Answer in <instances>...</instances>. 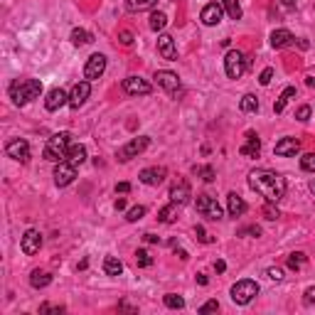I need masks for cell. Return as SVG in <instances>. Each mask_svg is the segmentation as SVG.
Instances as JSON below:
<instances>
[{
    "instance_id": "1",
    "label": "cell",
    "mask_w": 315,
    "mask_h": 315,
    "mask_svg": "<svg viewBox=\"0 0 315 315\" xmlns=\"http://www.w3.org/2000/svg\"><path fill=\"white\" fill-rule=\"evenodd\" d=\"M249 187L261 197H266V202H278L286 195V180L273 170H251Z\"/></svg>"
},
{
    "instance_id": "2",
    "label": "cell",
    "mask_w": 315,
    "mask_h": 315,
    "mask_svg": "<svg viewBox=\"0 0 315 315\" xmlns=\"http://www.w3.org/2000/svg\"><path fill=\"white\" fill-rule=\"evenodd\" d=\"M42 94V84L40 79H23V82H13L10 84V96L18 106H25L32 99H40Z\"/></svg>"
},
{
    "instance_id": "3",
    "label": "cell",
    "mask_w": 315,
    "mask_h": 315,
    "mask_svg": "<svg viewBox=\"0 0 315 315\" xmlns=\"http://www.w3.org/2000/svg\"><path fill=\"white\" fill-rule=\"evenodd\" d=\"M69 141H72V136L67 133V131H62V133H55L47 145H45V153H42V158L45 160H50V163H62V160H67V150H69Z\"/></svg>"
},
{
    "instance_id": "4",
    "label": "cell",
    "mask_w": 315,
    "mask_h": 315,
    "mask_svg": "<svg viewBox=\"0 0 315 315\" xmlns=\"http://www.w3.org/2000/svg\"><path fill=\"white\" fill-rule=\"evenodd\" d=\"M254 295H258V283L256 281H251V278H244V281H239V283L231 286V300H234L236 305H246V303H251Z\"/></svg>"
},
{
    "instance_id": "5",
    "label": "cell",
    "mask_w": 315,
    "mask_h": 315,
    "mask_svg": "<svg viewBox=\"0 0 315 315\" xmlns=\"http://www.w3.org/2000/svg\"><path fill=\"white\" fill-rule=\"evenodd\" d=\"M246 67H249V59L244 57L239 50L227 52V57H224V69H227V77H229V79H239V77L246 72Z\"/></svg>"
},
{
    "instance_id": "6",
    "label": "cell",
    "mask_w": 315,
    "mask_h": 315,
    "mask_svg": "<svg viewBox=\"0 0 315 315\" xmlns=\"http://www.w3.org/2000/svg\"><path fill=\"white\" fill-rule=\"evenodd\" d=\"M148 145H150V138H148V136H138V138H133L131 143H126L121 150H118V160H121V163H128L131 158L141 155Z\"/></svg>"
},
{
    "instance_id": "7",
    "label": "cell",
    "mask_w": 315,
    "mask_h": 315,
    "mask_svg": "<svg viewBox=\"0 0 315 315\" xmlns=\"http://www.w3.org/2000/svg\"><path fill=\"white\" fill-rule=\"evenodd\" d=\"M195 207H197V212H200L202 217H207V219H222V207L217 204L214 197H209V195H197V202H195Z\"/></svg>"
},
{
    "instance_id": "8",
    "label": "cell",
    "mask_w": 315,
    "mask_h": 315,
    "mask_svg": "<svg viewBox=\"0 0 315 315\" xmlns=\"http://www.w3.org/2000/svg\"><path fill=\"white\" fill-rule=\"evenodd\" d=\"M155 79H158V84L163 86L172 99H177V94H180V79H177V74H175V72L160 69V72H155Z\"/></svg>"
},
{
    "instance_id": "9",
    "label": "cell",
    "mask_w": 315,
    "mask_h": 315,
    "mask_svg": "<svg viewBox=\"0 0 315 315\" xmlns=\"http://www.w3.org/2000/svg\"><path fill=\"white\" fill-rule=\"evenodd\" d=\"M5 153H8V158L20 160V163H28L30 160V145L23 138H13L10 143L5 145Z\"/></svg>"
},
{
    "instance_id": "10",
    "label": "cell",
    "mask_w": 315,
    "mask_h": 315,
    "mask_svg": "<svg viewBox=\"0 0 315 315\" xmlns=\"http://www.w3.org/2000/svg\"><path fill=\"white\" fill-rule=\"evenodd\" d=\"M222 15H224V5H222V3H209V5L202 8L200 20L207 28H212V25H219V23H222Z\"/></svg>"
},
{
    "instance_id": "11",
    "label": "cell",
    "mask_w": 315,
    "mask_h": 315,
    "mask_svg": "<svg viewBox=\"0 0 315 315\" xmlns=\"http://www.w3.org/2000/svg\"><path fill=\"white\" fill-rule=\"evenodd\" d=\"M74 177H77V168H74L72 163H67V160L57 163V168H55V185H57V187L72 185Z\"/></svg>"
},
{
    "instance_id": "12",
    "label": "cell",
    "mask_w": 315,
    "mask_h": 315,
    "mask_svg": "<svg viewBox=\"0 0 315 315\" xmlns=\"http://www.w3.org/2000/svg\"><path fill=\"white\" fill-rule=\"evenodd\" d=\"M104 72H106V57L104 55H91L86 59V67H84L86 79H99Z\"/></svg>"
},
{
    "instance_id": "13",
    "label": "cell",
    "mask_w": 315,
    "mask_h": 315,
    "mask_svg": "<svg viewBox=\"0 0 315 315\" xmlns=\"http://www.w3.org/2000/svg\"><path fill=\"white\" fill-rule=\"evenodd\" d=\"M123 89H126V94H131V96H148V94L153 91V86L148 84L145 79H141V77H128V79H123Z\"/></svg>"
},
{
    "instance_id": "14",
    "label": "cell",
    "mask_w": 315,
    "mask_h": 315,
    "mask_svg": "<svg viewBox=\"0 0 315 315\" xmlns=\"http://www.w3.org/2000/svg\"><path fill=\"white\" fill-rule=\"evenodd\" d=\"M89 94H91V84H89V82L74 84L72 94H69V106H72V109H82L86 104V99H89Z\"/></svg>"
},
{
    "instance_id": "15",
    "label": "cell",
    "mask_w": 315,
    "mask_h": 315,
    "mask_svg": "<svg viewBox=\"0 0 315 315\" xmlns=\"http://www.w3.org/2000/svg\"><path fill=\"white\" fill-rule=\"evenodd\" d=\"M138 177H141V182H143V185L155 187V185H163V182H165L168 170H165V168H145V170H141Z\"/></svg>"
},
{
    "instance_id": "16",
    "label": "cell",
    "mask_w": 315,
    "mask_h": 315,
    "mask_svg": "<svg viewBox=\"0 0 315 315\" xmlns=\"http://www.w3.org/2000/svg\"><path fill=\"white\" fill-rule=\"evenodd\" d=\"M23 251L28 254V256H32V254H37L40 251V246H42V234L37 229H28L25 231V236H23Z\"/></svg>"
},
{
    "instance_id": "17",
    "label": "cell",
    "mask_w": 315,
    "mask_h": 315,
    "mask_svg": "<svg viewBox=\"0 0 315 315\" xmlns=\"http://www.w3.org/2000/svg\"><path fill=\"white\" fill-rule=\"evenodd\" d=\"M298 150H300V141L298 138H281L276 143V148H273V153L281 155V158H293Z\"/></svg>"
},
{
    "instance_id": "18",
    "label": "cell",
    "mask_w": 315,
    "mask_h": 315,
    "mask_svg": "<svg viewBox=\"0 0 315 315\" xmlns=\"http://www.w3.org/2000/svg\"><path fill=\"white\" fill-rule=\"evenodd\" d=\"M239 153H241L244 158H258V153H261V141H258V136L254 131L246 133V143L239 148Z\"/></svg>"
},
{
    "instance_id": "19",
    "label": "cell",
    "mask_w": 315,
    "mask_h": 315,
    "mask_svg": "<svg viewBox=\"0 0 315 315\" xmlns=\"http://www.w3.org/2000/svg\"><path fill=\"white\" fill-rule=\"evenodd\" d=\"M190 197H192V190H190V185H187L185 180L170 187V200L172 202H177V204H187Z\"/></svg>"
},
{
    "instance_id": "20",
    "label": "cell",
    "mask_w": 315,
    "mask_h": 315,
    "mask_svg": "<svg viewBox=\"0 0 315 315\" xmlns=\"http://www.w3.org/2000/svg\"><path fill=\"white\" fill-rule=\"evenodd\" d=\"M158 52H160V57L163 59H170V62L177 57L175 40H172L170 35H160V37H158Z\"/></svg>"
},
{
    "instance_id": "21",
    "label": "cell",
    "mask_w": 315,
    "mask_h": 315,
    "mask_svg": "<svg viewBox=\"0 0 315 315\" xmlns=\"http://www.w3.org/2000/svg\"><path fill=\"white\" fill-rule=\"evenodd\" d=\"M64 104H69V96H67L62 89H52V91L47 94V101H45L47 111H57V109H62Z\"/></svg>"
},
{
    "instance_id": "22",
    "label": "cell",
    "mask_w": 315,
    "mask_h": 315,
    "mask_svg": "<svg viewBox=\"0 0 315 315\" xmlns=\"http://www.w3.org/2000/svg\"><path fill=\"white\" fill-rule=\"evenodd\" d=\"M293 35L288 32V30H273L271 32V47L273 50H283V47H288V45H293Z\"/></svg>"
},
{
    "instance_id": "23",
    "label": "cell",
    "mask_w": 315,
    "mask_h": 315,
    "mask_svg": "<svg viewBox=\"0 0 315 315\" xmlns=\"http://www.w3.org/2000/svg\"><path fill=\"white\" fill-rule=\"evenodd\" d=\"M227 209H229V217H241L246 212V202L241 200L236 192H229L227 195Z\"/></svg>"
},
{
    "instance_id": "24",
    "label": "cell",
    "mask_w": 315,
    "mask_h": 315,
    "mask_svg": "<svg viewBox=\"0 0 315 315\" xmlns=\"http://www.w3.org/2000/svg\"><path fill=\"white\" fill-rule=\"evenodd\" d=\"M86 160V148L82 143H74V145H69V150H67V163H72L74 168L77 165H82Z\"/></svg>"
},
{
    "instance_id": "25",
    "label": "cell",
    "mask_w": 315,
    "mask_h": 315,
    "mask_svg": "<svg viewBox=\"0 0 315 315\" xmlns=\"http://www.w3.org/2000/svg\"><path fill=\"white\" fill-rule=\"evenodd\" d=\"M52 283V273H47V271H42V268H35L32 273H30V286L32 288H45Z\"/></svg>"
},
{
    "instance_id": "26",
    "label": "cell",
    "mask_w": 315,
    "mask_h": 315,
    "mask_svg": "<svg viewBox=\"0 0 315 315\" xmlns=\"http://www.w3.org/2000/svg\"><path fill=\"white\" fill-rule=\"evenodd\" d=\"M177 202H170L168 207H163L160 209V214H158V219L163 222V224H172V222H177Z\"/></svg>"
},
{
    "instance_id": "27",
    "label": "cell",
    "mask_w": 315,
    "mask_h": 315,
    "mask_svg": "<svg viewBox=\"0 0 315 315\" xmlns=\"http://www.w3.org/2000/svg\"><path fill=\"white\" fill-rule=\"evenodd\" d=\"M158 5V0H126V8L131 13H143V10H153Z\"/></svg>"
},
{
    "instance_id": "28",
    "label": "cell",
    "mask_w": 315,
    "mask_h": 315,
    "mask_svg": "<svg viewBox=\"0 0 315 315\" xmlns=\"http://www.w3.org/2000/svg\"><path fill=\"white\" fill-rule=\"evenodd\" d=\"M239 109H241L244 114H254V111H258V99L254 94H244L241 101H239Z\"/></svg>"
},
{
    "instance_id": "29",
    "label": "cell",
    "mask_w": 315,
    "mask_h": 315,
    "mask_svg": "<svg viewBox=\"0 0 315 315\" xmlns=\"http://www.w3.org/2000/svg\"><path fill=\"white\" fill-rule=\"evenodd\" d=\"M104 271H106L109 276H121V273H123V263L116 256H106L104 258Z\"/></svg>"
},
{
    "instance_id": "30",
    "label": "cell",
    "mask_w": 315,
    "mask_h": 315,
    "mask_svg": "<svg viewBox=\"0 0 315 315\" xmlns=\"http://www.w3.org/2000/svg\"><path fill=\"white\" fill-rule=\"evenodd\" d=\"M89 42H94V37H91V32H86V30H72V45L74 47H82V45H89Z\"/></svg>"
},
{
    "instance_id": "31",
    "label": "cell",
    "mask_w": 315,
    "mask_h": 315,
    "mask_svg": "<svg viewBox=\"0 0 315 315\" xmlns=\"http://www.w3.org/2000/svg\"><path fill=\"white\" fill-rule=\"evenodd\" d=\"M293 96H295V86H286V89H283V94H281V99L273 104V111H276V114H281V111L286 109L288 99H293Z\"/></svg>"
},
{
    "instance_id": "32",
    "label": "cell",
    "mask_w": 315,
    "mask_h": 315,
    "mask_svg": "<svg viewBox=\"0 0 315 315\" xmlns=\"http://www.w3.org/2000/svg\"><path fill=\"white\" fill-rule=\"evenodd\" d=\"M305 261H308V258H305L303 251H293V254L288 256V268H290V271H300V268L305 266Z\"/></svg>"
},
{
    "instance_id": "33",
    "label": "cell",
    "mask_w": 315,
    "mask_h": 315,
    "mask_svg": "<svg viewBox=\"0 0 315 315\" xmlns=\"http://www.w3.org/2000/svg\"><path fill=\"white\" fill-rule=\"evenodd\" d=\"M222 5H224V13L229 15L231 20H239V18H241V5H239V0H222Z\"/></svg>"
},
{
    "instance_id": "34",
    "label": "cell",
    "mask_w": 315,
    "mask_h": 315,
    "mask_svg": "<svg viewBox=\"0 0 315 315\" xmlns=\"http://www.w3.org/2000/svg\"><path fill=\"white\" fill-rule=\"evenodd\" d=\"M261 214H263V219H268V222H276V219L281 217V212H278L276 202H266V204L261 207Z\"/></svg>"
},
{
    "instance_id": "35",
    "label": "cell",
    "mask_w": 315,
    "mask_h": 315,
    "mask_svg": "<svg viewBox=\"0 0 315 315\" xmlns=\"http://www.w3.org/2000/svg\"><path fill=\"white\" fill-rule=\"evenodd\" d=\"M165 25H168V18H165L163 13H153V15H150V30H153V32H160Z\"/></svg>"
},
{
    "instance_id": "36",
    "label": "cell",
    "mask_w": 315,
    "mask_h": 315,
    "mask_svg": "<svg viewBox=\"0 0 315 315\" xmlns=\"http://www.w3.org/2000/svg\"><path fill=\"white\" fill-rule=\"evenodd\" d=\"M136 263H138L141 268H150V266H153V256H150L145 249H138V251H136Z\"/></svg>"
},
{
    "instance_id": "37",
    "label": "cell",
    "mask_w": 315,
    "mask_h": 315,
    "mask_svg": "<svg viewBox=\"0 0 315 315\" xmlns=\"http://www.w3.org/2000/svg\"><path fill=\"white\" fill-rule=\"evenodd\" d=\"M163 300H165V305H168V308H172V310H180V308H185V300H182L180 295H175V293H168Z\"/></svg>"
},
{
    "instance_id": "38",
    "label": "cell",
    "mask_w": 315,
    "mask_h": 315,
    "mask_svg": "<svg viewBox=\"0 0 315 315\" xmlns=\"http://www.w3.org/2000/svg\"><path fill=\"white\" fill-rule=\"evenodd\" d=\"M145 212H148V209H145L143 204L131 207V209H128V214H126V219H128V222H138V219H143V217H145Z\"/></svg>"
},
{
    "instance_id": "39",
    "label": "cell",
    "mask_w": 315,
    "mask_h": 315,
    "mask_svg": "<svg viewBox=\"0 0 315 315\" xmlns=\"http://www.w3.org/2000/svg\"><path fill=\"white\" fill-rule=\"evenodd\" d=\"M300 168L305 172H315V153H305L300 158Z\"/></svg>"
},
{
    "instance_id": "40",
    "label": "cell",
    "mask_w": 315,
    "mask_h": 315,
    "mask_svg": "<svg viewBox=\"0 0 315 315\" xmlns=\"http://www.w3.org/2000/svg\"><path fill=\"white\" fill-rule=\"evenodd\" d=\"M271 79H273V69H271V67H266V69L261 72V77H258V84L268 86V84H271Z\"/></svg>"
},
{
    "instance_id": "41",
    "label": "cell",
    "mask_w": 315,
    "mask_h": 315,
    "mask_svg": "<svg viewBox=\"0 0 315 315\" xmlns=\"http://www.w3.org/2000/svg\"><path fill=\"white\" fill-rule=\"evenodd\" d=\"M266 276H268L271 281H276V283H281V281H283V271H281V268H276V266H271V268L266 271Z\"/></svg>"
},
{
    "instance_id": "42",
    "label": "cell",
    "mask_w": 315,
    "mask_h": 315,
    "mask_svg": "<svg viewBox=\"0 0 315 315\" xmlns=\"http://www.w3.org/2000/svg\"><path fill=\"white\" fill-rule=\"evenodd\" d=\"M192 170L197 172V175H202L204 182H212V180H214V170H212V168H192Z\"/></svg>"
},
{
    "instance_id": "43",
    "label": "cell",
    "mask_w": 315,
    "mask_h": 315,
    "mask_svg": "<svg viewBox=\"0 0 315 315\" xmlns=\"http://www.w3.org/2000/svg\"><path fill=\"white\" fill-rule=\"evenodd\" d=\"M195 234H197V239H200L202 244H212V241H214V239H212V236L204 231V227H200V224L195 227Z\"/></svg>"
},
{
    "instance_id": "44",
    "label": "cell",
    "mask_w": 315,
    "mask_h": 315,
    "mask_svg": "<svg viewBox=\"0 0 315 315\" xmlns=\"http://www.w3.org/2000/svg\"><path fill=\"white\" fill-rule=\"evenodd\" d=\"M214 310H219V303H217V300H207L200 308V313H214Z\"/></svg>"
},
{
    "instance_id": "45",
    "label": "cell",
    "mask_w": 315,
    "mask_h": 315,
    "mask_svg": "<svg viewBox=\"0 0 315 315\" xmlns=\"http://www.w3.org/2000/svg\"><path fill=\"white\" fill-rule=\"evenodd\" d=\"M303 303H305V305H313V303H315V286L305 288V295H303Z\"/></svg>"
},
{
    "instance_id": "46",
    "label": "cell",
    "mask_w": 315,
    "mask_h": 315,
    "mask_svg": "<svg viewBox=\"0 0 315 315\" xmlns=\"http://www.w3.org/2000/svg\"><path fill=\"white\" fill-rule=\"evenodd\" d=\"M118 40H121V45H126V47H128V45L133 42V32H131V30H123V32L118 35Z\"/></svg>"
},
{
    "instance_id": "47",
    "label": "cell",
    "mask_w": 315,
    "mask_h": 315,
    "mask_svg": "<svg viewBox=\"0 0 315 315\" xmlns=\"http://www.w3.org/2000/svg\"><path fill=\"white\" fill-rule=\"evenodd\" d=\"M295 118H298V121H308V118H310V106H300Z\"/></svg>"
},
{
    "instance_id": "48",
    "label": "cell",
    "mask_w": 315,
    "mask_h": 315,
    "mask_svg": "<svg viewBox=\"0 0 315 315\" xmlns=\"http://www.w3.org/2000/svg\"><path fill=\"white\" fill-rule=\"evenodd\" d=\"M244 234H251V236H261V229H258V227H246V229L239 231V236H244Z\"/></svg>"
},
{
    "instance_id": "49",
    "label": "cell",
    "mask_w": 315,
    "mask_h": 315,
    "mask_svg": "<svg viewBox=\"0 0 315 315\" xmlns=\"http://www.w3.org/2000/svg\"><path fill=\"white\" fill-rule=\"evenodd\" d=\"M116 192H121V195L131 192V182H118V185H116Z\"/></svg>"
},
{
    "instance_id": "50",
    "label": "cell",
    "mask_w": 315,
    "mask_h": 315,
    "mask_svg": "<svg viewBox=\"0 0 315 315\" xmlns=\"http://www.w3.org/2000/svg\"><path fill=\"white\" fill-rule=\"evenodd\" d=\"M224 268H227L224 261H214V271H217V273H224Z\"/></svg>"
},
{
    "instance_id": "51",
    "label": "cell",
    "mask_w": 315,
    "mask_h": 315,
    "mask_svg": "<svg viewBox=\"0 0 315 315\" xmlns=\"http://www.w3.org/2000/svg\"><path fill=\"white\" fill-rule=\"evenodd\" d=\"M143 239L148 241V244H158V241H160V239H158L155 234H143Z\"/></svg>"
},
{
    "instance_id": "52",
    "label": "cell",
    "mask_w": 315,
    "mask_h": 315,
    "mask_svg": "<svg viewBox=\"0 0 315 315\" xmlns=\"http://www.w3.org/2000/svg\"><path fill=\"white\" fill-rule=\"evenodd\" d=\"M295 3H298V0H281V5H283L286 10H293V8H295Z\"/></svg>"
},
{
    "instance_id": "53",
    "label": "cell",
    "mask_w": 315,
    "mask_h": 315,
    "mask_svg": "<svg viewBox=\"0 0 315 315\" xmlns=\"http://www.w3.org/2000/svg\"><path fill=\"white\" fill-rule=\"evenodd\" d=\"M116 209H118V212H121V209H126V200H123V197H118V200H116Z\"/></svg>"
},
{
    "instance_id": "54",
    "label": "cell",
    "mask_w": 315,
    "mask_h": 315,
    "mask_svg": "<svg viewBox=\"0 0 315 315\" xmlns=\"http://www.w3.org/2000/svg\"><path fill=\"white\" fill-rule=\"evenodd\" d=\"M197 283H200V286H207V276H204V273H197Z\"/></svg>"
},
{
    "instance_id": "55",
    "label": "cell",
    "mask_w": 315,
    "mask_h": 315,
    "mask_svg": "<svg viewBox=\"0 0 315 315\" xmlns=\"http://www.w3.org/2000/svg\"><path fill=\"white\" fill-rule=\"evenodd\" d=\"M298 47H300V50H308L310 45H308V40H300V42H298Z\"/></svg>"
},
{
    "instance_id": "56",
    "label": "cell",
    "mask_w": 315,
    "mask_h": 315,
    "mask_svg": "<svg viewBox=\"0 0 315 315\" xmlns=\"http://www.w3.org/2000/svg\"><path fill=\"white\" fill-rule=\"evenodd\" d=\"M177 256L182 258V261H187V258H190V256H187V251H182V249H180V251H177Z\"/></svg>"
},
{
    "instance_id": "57",
    "label": "cell",
    "mask_w": 315,
    "mask_h": 315,
    "mask_svg": "<svg viewBox=\"0 0 315 315\" xmlns=\"http://www.w3.org/2000/svg\"><path fill=\"white\" fill-rule=\"evenodd\" d=\"M310 190H313V192H315V180H313V182H310Z\"/></svg>"
}]
</instances>
